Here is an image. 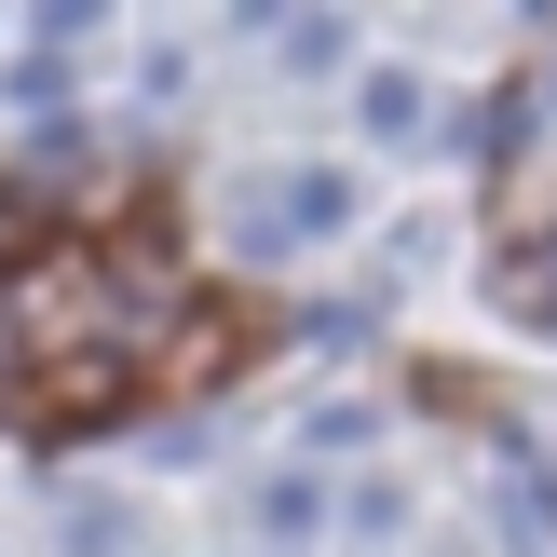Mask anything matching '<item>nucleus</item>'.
<instances>
[{"mask_svg":"<svg viewBox=\"0 0 557 557\" xmlns=\"http://www.w3.org/2000/svg\"><path fill=\"white\" fill-rule=\"evenodd\" d=\"M259 531H272V544L313 531V476H272V490H259Z\"/></svg>","mask_w":557,"mask_h":557,"instance_id":"1","label":"nucleus"}]
</instances>
